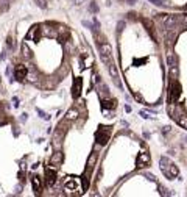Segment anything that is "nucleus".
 Masks as SVG:
<instances>
[{
	"mask_svg": "<svg viewBox=\"0 0 187 197\" xmlns=\"http://www.w3.org/2000/svg\"><path fill=\"white\" fill-rule=\"evenodd\" d=\"M111 136V127H100V130L95 133V139L98 146H106Z\"/></svg>",
	"mask_w": 187,
	"mask_h": 197,
	"instance_id": "nucleus-1",
	"label": "nucleus"
},
{
	"mask_svg": "<svg viewBox=\"0 0 187 197\" xmlns=\"http://www.w3.org/2000/svg\"><path fill=\"white\" fill-rule=\"evenodd\" d=\"M179 95V84L176 83V80H171L170 86H169V103H175Z\"/></svg>",
	"mask_w": 187,
	"mask_h": 197,
	"instance_id": "nucleus-2",
	"label": "nucleus"
},
{
	"mask_svg": "<svg viewBox=\"0 0 187 197\" xmlns=\"http://www.w3.org/2000/svg\"><path fill=\"white\" fill-rule=\"evenodd\" d=\"M55 181H56V169L53 167V164H52L50 167L45 169V185L50 188L55 185Z\"/></svg>",
	"mask_w": 187,
	"mask_h": 197,
	"instance_id": "nucleus-3",
	"label": "nucleus"
},
{
	"mask_svg": "<svg viewBox=\"0 0 187 197\" xmlns=\"http://www.w3.org/2000/svg\"><path fill=\"white\" fill-rule=\"evenodd\" d=\"M27 74H28V69H27L24 64L16 66V69H14V78H16L17 82H24L27 78Z\"/></svg>",
	"mask_w": 187,
	"mask_h": 197,
	"instance_id": "nucleus-4",
	"label": "nucleus"
},
{
	"mask_svg": "<svg viewBox=\"0 0 187 197\" xmlns=\"http://www.w3.org/2000/svg\"><path fill=\"white\" fill-rule=\"evenodd\" d=\"M64 188H66V191H81V188H80V181L72 178V177H69L66 180V183H64Z\"/></svg>",
	"mask_w": 187,
	"mask_h": 197,
	"instance_id": "nucleus-5",
	"label": "nucleus"
},
{
	"mask_svg": "<svg viewBox=\"0 0 187 197\" xmlns=\"http://www.w3.org/2000/svg\"><path fill=\"white\" fill-rule=\"evenodd\" d=\"M81 86H83L81 78H80V77H75L73 84H72V97H73V99L80 97V94H81Z\"/></svg>",
	"mask_w": 187,
	"mask_h": 197,
	"instance_id": "nucleus-6",
	"label": "nucleus"
},
{
	"mask_svg": "<svg viewBox=\"0 0 187 197\" xmlns=\"http://www.w3.org/2000/svg\"><path fill=\"white\" fill-rule=\"evenodd\" d=\"M108 71H109L111 77H112L114 83H116L119 88H122V83H120V78H119V72H117V67H116V64H114L112 61H111V63L108 64Z\"/></svg>",
	"mask_w": 187,
	"mask_h": 197,
	"instance_id": "nucleus-7",
	"label": "nucleus"
},
{
	"mask_svg": "<svg viewBox=\"0 0 187 197\" xmlns=\"http://www.w3.org/2000/svg\"><path fill=\"white\" fill-rule=\"evenodd\" d=\"M41 36H42V34H41V28H39L37 25H34V27H31V30L27 33L25 38H27V39H33L34 42H37Z\"/></svg>",
	"mask_w": 187,
	"mask_h": 197,
	"instance_id": "nucleus-8",
	"label": "nucleus"
},
{
	"mask_svg": "<svg viewBox=\"0 0 187 197\" xmlns=\"http://www.w3.org/2000/svg\"><path fill=\"white\" fill-rule=\"evenodd\" d=\"M63 158H64L63 152H61L59 149H58V150H55V152H53V155L50 157V164H53V166L61 164V163H63Z\"/></svg>",
	"mask_w": 187,
	"mask_h": 197,
	"instance_id": "nucleus-9",
	"label": "nucleus"
},
{
	"mask_svg": "<svg viewBox=\"0 0 187 197\" xmlns=\"http://www.w3.org/2000/svg\"><path fill=\"white\" fill-rule=\"evenodd\" d=\"M20 53H22V56H24L25 60H31V58H33V52H31V49H30V45L27 44L25 41L20 44Z\"/></svg>",
	"mask_w": 187,
	"mask_h": 197,
	"instance_id": "nucleus-10",
	"label": "nucleus"
},
{
	"mask_svg": "<svg viewBox=\"0 0 187 197\" xmlns=\"http://www.w3.org/2000/svg\"><path fill=\"white\" fill-rule=\"evenodd\" d=\"M63 49H64V53H66V55H73L75 53V45H73L70 38L63 42Z\"/></svg>",
	"mask_w": 187,
	"mask_h": 197,
	"instance_id": "nucleus-11",
	"label": "nucleus"
},
{
	"mask_svg": "<svg viewBox=\"0 0 187 197\" xmlns=\"http://www.w3.org/2000/svg\"><path fill=\"white\" fill-rule=\"evenodd\" d=\"M97 89H98V95H100L101 99H105V97H108V95H109L108 86H106L101 80H100V82H97Z\"/></svg>",
	"mask_w": 187,
	"mask_h": 197,
	"instance_id": "nucleus-12",
	"label": "nucleus"
},
{
	"mask_svg": "<svg viewBox=\"0 0 187 197\" xmlns=\"http://www.w3.org/2000/svg\"><path fill=\"white\" fill-rule=\"evenodd\" d=\"M39 28H41V34H42V36H53V38H58V33H56L55 30L52 28V27L42 25V27H39Z\"/></svg>",
	"mask_w": 187,
	"mask_h": 197,
	"instance_id": "nucleus-13",
	"label": "nucleus"
},
{
	"mask_svg": "<svg viewBox=\"0 0 187 197\" xmlns=\"http://www.w3.org/2000/svg\"><path fill=\"white\" fill-rule=\"evenodd\" d=\"M31 185H33L34 194H39L41 189H42V183H41V178H39L37 175H33V177H31Z\"/></svg>",
	"mask_w": 187,
	"mask_h": 197,
	"instance_id": "nucleus-14",
	"label": "nucleus"
},
{
	"mask_svg": "<svg viewBox=\"0 0 187 197\" xmlns=\"http://www.w3.org/2000/svg\"><path fill=\"white\" fill-rule=\"evenodd\" d=\"M150 164V155L148 153H139V157H137V166H147Z\"/></svg>",
	"mask_w": 187,
	"mask_h": 197,
	"instance_id": "nucleus-15",
	"label": "nucleus"
},
{
	"mask_svg": "<svg viewBox=\"0 0 187 197\" xmlns=\"http://www.w3.org/2000/svg\"><path fill=\"white\" fill-rule=\"evenodd\" d=\"M101 106H103V110H108V108L114 110V108L117 106V100H116V99H109V100L103 99V100H101Z\"/></svg>",
	"mask_w": 187,
	"mask_h": 197,
	"instance_id": "nucleus-16",
	"label": "nucleus"
},
{
	"mask_svg": "<svg viewBox=\"0 0 187 197\" xmlns=\"http://www.w3.org/2000/svg\"><path fill=\"white\" fill-rule=\"evenodd\" d=\"M171 163H170V160L167 157H162L161 160H159V166H161V171L164 172V175L167 174V171H169V166H170Z\"/></svg>",
	"mask_w": 187,
	"mask_h": 197,
	"instance_id": "nucleus-17",
	"label": "nucleus"
},
{
	"mask_svg": "<svg viewBox=\"0 0 187 197\" xmlns=\"http://www.w3.org/2000/svg\"><path fill=\"white\" fill-rule=\"evenodd\" d=\"M78 110H75V108H70V110L66 113V121H69V122H72V121H75V119L78 117Z\"/></svg>",
	"mask_w": 187,
	"mask_h": 197,
	"instance_id": "nucleus-18",
	"label": "nucleus"
},
{
	"mask_svg": "<svg viewBox=\"0 0 187 197\" xmlns=\"http://www.w3.org/2000/svg\"><path fill=\"white\" fill-rule=\"evenodd\" d=\"M178 174H179V171H178L176 166H175V164H170V166H169V171H167V174H165V177H167V178H175Z\"/></svg>",
	"mask_w": 187,
	"mask_h": 197,
	"instance_id": "nucleus-19",
	"label": "nucleus"
},
{
	"mask_svg": "<svg viewBox=\"0 0 187 197\" xmlns=\"http://www.w3.org/2000/svg\"><path fill=\"white\" fill-rule=\"evenodd\" d=\"M171 117H173L175 121H176L181 127H186V128H187V116H178V114H173Z\"/></svg>",
	"mask_w": 187,
	"mask_h": 197,
	"instance_id": "nucleus-20",
	"label": "nucleus"
},
{
	"mask_svg": "<svg viewBox=\"0 0 187 197\" xmlns=\"http://www.w3.org/2000/svg\"><path fill=\"white\" fill-rule=\"evenodd\" d=\"M95 163H97V153L92 152V153H90V157L87 158V169H92Z\"/></svg>",
	"mask_w": 187,
	"mask_h": 197,
	"instance_id": "nucleus-21",
	"label": "nucleus"
},
{
	"mask_svg": "<svg viewBox=\"0 0 187 197\" xmlns=\"http://www.w3.org/2000/svg\"><path fill=\"white\" fill-rule=\"evenodd\" d=\"M36 113L39 114V117L44 119V121H50V117H52V116L48 114V113H45L44 110H41V108H37V106H36Z\"/></svg>",
	"mask_w": 187,
	"mask_h": 197,
	"instance_id": "nucleus-22",
	"label": "nucleus"
},
{
	"mask_svg": "<svg viewBox=\"0 0 187 197\" xmlns=\"http://www.w3.org/2000/svg\"><path fill=\"white\" fill-rule=\"evenodd\" d=\"M10 8V0H0V13L6 11Z\"/></svg>",
	"mask_w": 187,
	"mask_h": 197,
	"instance_id": "nucleus-23",
	"label": "nucleus"
},
{
	"mask_svg": "<svg viewBox=\"0 0 187 197\" xmlns=\"http://www.w3.org/2000/svg\"><path fill=\"white\" fill-rule=\"evenodd\" d=\"M34 3H36L37 6H39L41 10H47L48 5H47V0H34Z\"/></svg>",
	"mask_w": 187,
	"mask_h": 197,
	"instance_id": "nucleus-24",
	"label": "nucleus"
},
{
	"mask_svg": "<svg viewBox=\"0 0 187 197\" xmlns=\"http://www.w3.org/2000/svg\"><path fill=\"white\" fill-rule=\"evenodd\" d=\"M170 77H171V80H175L178 77V67H176V64L170 67Z\"/></svg>",
	"mask_w": 187,
	"mask_h": 197,
	"instance_id": "nucleus-25",
	"label": "nucleus"
},
{
	"mask_svg": "<svg viewBox=\"0 0 187 197\" xmlns=\"http://www.w3.org/2000/svg\"><path fill=\"white\" fill-rule=\"evenodd\" d=\"M6 44H8V49L10 50H14V47H16V41H14V38H8V41H6Z\"/></svg>",
	"mask_w": 187,
	"mask_h": 197,
	"instance_id": "nucleus-26",
	"label": "nucleus"
},
{
	"mask_svg": "<svg viewBox=\"0 0 187 197\" xmlns=\"http://www.w3.org/2000/svg\"><path fill=\"white\" fill-rule=\"evenodd\" d=\"M27 78H28V82L30 83H36V74H34V72H30V74H27Z\"/></svg>",
	"mask_w": 187,
	"mask_h": 197,
	"instance_id": "nucleus-27",
	"label": "nucleus"
},
{
	"mask_svg": "<svg viewBox=\"0 0 187 197\" xmlns=\"http://www.w3.org/2000/svg\"><path fill=\"white\" fill-rule=\"evenodd\" d=\"M89 11H90V13H98V6H97V3H95V2H92V3H90V5H89Z\"/></svg>",
	"mask_w": 187,
	"mask_h": 197,
	"instance_id": "nucleus-28",
	"label": "nucleus"
},
{
	"mask_svg": "<svg viewBox=\"0 0 187 197\" xmlns=\"http://www.w3.org/2000/svg\"><path fill=\"white\" fill-rule=\"evenodd\" d=\"M167 63H169L170 67H171V66H175V58H173V55H171V53L167 56Z\"/></svg>",
	"mask_w": 187,
	"mask_h": 197,
	"instance_id": "nucleus-29",
	"label": "nucleus"
},
{
	"mask_svg": "<svg viewBox=\"0 0 187 197\" xmlns=\"http://www.w3.org/2000/svg\"><path fill=\"white\" fill-rule=\"evenodd\" d=\"M27 121H28V114H27V113H22V114H20V122L24 124V122H27Z\"/></svg>",
	"mask_w": 187,
	"mask_h": 197,
	"instance_id": "nucleus-30",
	"label": "nucleus"
},
{
	"mask_svg": "<svg viewBox=\"0 0 187 197\" xmlns=\"http://www.w3.org/2000/svg\"><path fill=\"white\" fill-rule=\"evenodd\" d=\"M123 27H125V22L123 21L119 22V24H117V32H122V30H123Z\"/></svg>",
	"mask_w": 187,
	"mask_h": 197,
	"instance_id": "nucleus-31",
	"label": "nucleus"
},
{
	"mask_svg": "<svg viewBox=\"0 0 187 197\" xmlns=\"http://www.w3.org/2000/svg\"><path fill=\"white\" fill-rule=\"evenodd\" d=\"M14 192H16V194H20V192H22V183L17 185V186H16V191H14Z\"/></svg>",
	"mask_w": 187,
	"mask_h": 197,
	"instance_id": "nucleus-32",
	"label": "nucleus"
},
{
	"mask_svg": "<svg viewBox=\"0 0 187 197\" xmlns=\"http://www.w3.org/2000/svg\"><path fill=\"white\" fill-rule=\"evenodd\" d=\"M86 0H73V5H77V6H80V5H83Z\"/></svg>",
	"mask_w": 187,
	"mask_h": 197,
	"instance_id": "nucleus-33",
	"label": "nucleus"
},
{
	"mask_svg": "<svg viewBox=\"0 0 187 197\" xmlns=\"http://www.w3.org/2000/svg\"><path fill=\"white\" fill-rule=\"evenodd\" d=\"M13 105H14V108L19 106V99L17 97H13Z\"/></svg>",
	"mask_w": 187,
	"mask_h": 197,
	"instance_id": "nucleus-34",
	"label": "nucleus"
},
{
	"mask_svg": "<svg viewBox=\"0 0 187 197\" xmlns=\"http://www.w3.org/2000/svg\"><path fill=\"white\" fill-rule=\"evenodd\" d=\"M140 116H142L143 119H150V116H148L147 111H140Z\"/></svg>",
	"mask_w": 187,
	"mask_h": 197,
	"instance_id": "nucleus-35",
	"label": "nucleus"
},
{
	"mask_svg": "<svg viewBox=\"0 0 187 197\" xmlns=\"http://www.w3.org/2000/svg\"><path fill=\"white\" fill-rule=\"evenodd\" d=\"M169 131H170V127H164V128H162V133H164V135L169 133Z\"/></svg>",
	"mask_w": 187,
	"mask_h": 197,
	"instance_id": "nucleus-36",
	"label": "nucleus"
},
{
	"mask_svg": "<svg viewBox=\"0 0 187 197\" xmlns=\"http://www.w3.org/2000/svg\"><path fill=\"white\" fill-rule=\"evenodd\" d=\"M13 130H14V136H19V128L17 127H13Z\"/></svg>",
	"mask_w": 187,
	"mask_h": 197,
	"instance_id": "nucleus-37",
	"label": "nucleus"
},
{
	"mask_svg": "<svg viewBox=\"0 0 187 197\" xmlns=\"http://www.w3.org/2000/svg\"><path fill=\"white\" fill-rule=\"evenodd\" d=\"M6 75L11 77V66H8V67H6Z\"/></svg>",
	"mask_w": 187,
	"mask_h": 197,
	"instance_id": "nucleus-38",
	"label": "nucleus"
},
{
	"mask_svg": "<svg viewBox=\"0 0 187 197\" xmlns=\"http://www.w3.org/2000/svg\"><path fill=\"white\" fill-rule=\"evenodd\" d=\"M150 2H151V3H154V5H162V3L159 2V0H150Z\"/></svg>",
	"mask_w": 187,
	"mask_h": 197,
	"instance_id": "nucleus-39",
	"label": "nucleus"
},
{
	"mask_svg": "<svg viewBox=\"0 0 187 197\" xmlns=\"http://www.w3.org/2000/svg\"><path fill=\"white\" fill-rule=\"evenodd\" d=\"M5 58H6V53L2 52V55H0V60H5Z\"/></svg>",
	"mask_w": 187,
	"mask_h": 197,
	"instance_id": "nucleus-40",
	"label": "nucleus"
},
{
	"mask_svg": "<svg viewBox=\"0 0 187 197\" xmlns=\"http://www.w3.org/2000/svg\"><path fill=\"white\" fill-rule=\"evenodd\" d=\"M125 111H126V113H129V111H131V106L126 105V106H125Z\"/></svg>",
	"mask_w": 187,
	"mask_h": 197,
	"instance_id": "nucleus-41",
	"label": "nucleus"
},
{
	"mask_svg": "<svg viewBox=\"0 0 187 197\" xmlns=\"http://www.w3.org/2000/svg\"><path fill=\"white\" fill-rule=\"evenodd\" d=\"M31 167H33V169H37V167H39V163H34V164L31 166Z\"/></svg>",
	"mask_w": 187,
	"mask_h": 197,
	"instance_id": "nucleus-42",
	"label": "nucleus"
},
{
	"mask_svg": "<svg viewBox=\"0 0 187 197\" xmlns=\"http://www.w3.org/2000/svg\"><path fill=\"white\" fill-rule=\"evenodd\" d=\"M134 2H136V0H128V3H131V5H133Z\"/></svg>",
	"mask_w": 187,
	"mask_h": 197,
	"instance_id": "nucleus-43",
	"label": "nucleus"
},
{
	"mask_svg": "<svg viewBox=\"0 0 187 197\" xmlns=\"http://www.w3.org/2000/svg\"><path fill=\"white\" fill-rule=\"evenodd\" d=\"M0 83H2V77H0Z\"/></svg>",
	"mask_w": 187,
	"mask_h": 197,
	"instance_id": "nucleus-44",
	"label": "nucleus"
}]
</instances>
